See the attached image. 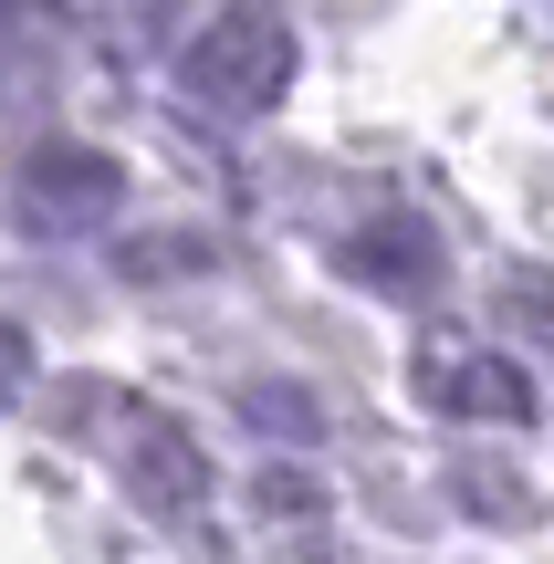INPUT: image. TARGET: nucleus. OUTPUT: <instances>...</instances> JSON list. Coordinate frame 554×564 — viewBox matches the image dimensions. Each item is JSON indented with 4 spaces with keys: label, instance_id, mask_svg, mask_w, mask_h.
<instances>
[{
    "label": "nucleus",
    "instance_id": "obj_1",
    "mask_svg": "<svg viewBox=\"0 0 554 564\" xmlns=\"http://www.w3.org/2000/svg\"><path fill=\"white\" fill-rule=\"evenodd\" d=\"M178 74H188V95H199L209 116H262V105L293 84V32H283V11H272V0H230V11L188 42Z\"/></svg>",
    "mask_w": 554,
    "mask_h": 564
},
{
    "label": "nucleus",
    "instance_id": "obj_4",
    "mask_svg": "<svg viewBox=\"0 0 554 564\" xmlns=\"http://www.w3.org/2000/svg\"><path fill=\"white\" fill-rule=\"evenodd\" d=\"M419 398H430V408H450V419H523V408H534V387H523L502 356L439 345V356H419Z\"/></svg>",
    "mask_w": 554,
    "mask_h": 564
},
{
    "label": "nucleus",
    "instance_id": "obj_3",
    "mask_svg": "<svg viewBox=\"0 0 554 564\" xmlns=\"http://www.w3.org/2000/svg\"><path fill=\"white\" fill-rule=\"evenodd\" d=\"M335 262H346L356 282H377V293H430L439 241H430L419 209H377V220H356L346 241H335Z\"/></svg>",
    "mask_w": 554,
    "mask_h": 564
},
{
    "label": "nucleus",
    "instance_id": "obj_2",
    "mask_svg": "<svg viewBox=\"0 0 554 564\" xmlns=\"http://www.w3.org/2000/svg\"><path fill=\"white\" fill-rule=\"evenodd\" d=\"M105 209H116V167L105 158H84V147H32V158H21V230L74 241Z\"/></svg>",
    "mask_w": 554,
    "mask_h": 564
}]
</instances>
